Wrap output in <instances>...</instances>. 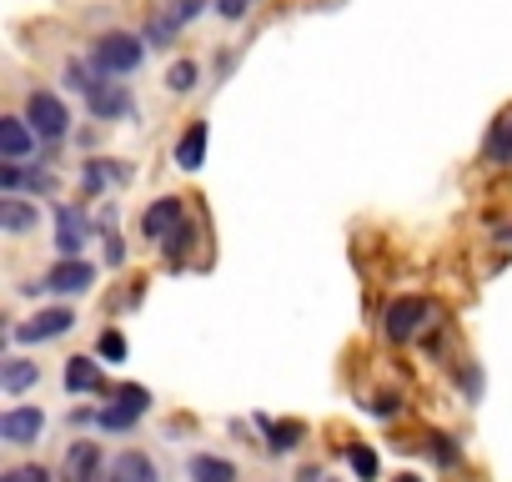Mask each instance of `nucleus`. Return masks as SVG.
Instances as JSON below:
<instances>
[{"instance_id": "nucleus-14", "label": "nucleus", "mask_w": 512, "mask_h": 482, "mask_svg": "<svg viewBox=\"0 0 512 482\" xmlns=\"http://www.w3.org/2000/svg\"><path fill=\"white\" fill-rule=\"evenodd\" d=\"M41 382V362H26V357H11L6 367H0V387H6L11 397H21V392H31Z\"/></svg>"}, {"instance_id": "nucleus-22", "label": "nucleus", "mask_w": 512, "mask_h": 482, "mask_svg": "<svg viewBox=\"0 0 512 482\" xmlns=\"http://www.w3.org/2000/svg\"><path fill=\"white\" fill-rule=\"evenodd\" d=\"M176 31H181V26H171L166 16H156V21L146 26V36H141V41H146V46H156V51H166V46L176 41Z\"/></svg>"}, {"instance_id": "nucleus-24", "label": "nucleus", "mask_w": 512, "mask_h": 482, "mask_svg": "<svg viewBox=\"0 0 512 482\" xmlns=\"http://www.w3.org/2000/svg\"><path fill=\"white\" fill-rule=\"evenodd\" d=\"M347 462H352V472H357L362 482L377 477V452H372V447H347Z\"/></svg>"}, {"instance_id": "nucleus-27", "label": "nucleus", "mask_w": 512, "mask_h": 482, "mask_svg": "<svg viewBox=\"0 0 512 482\" xmlns=\"http://www.w3.org/2000/svg\"><path fill=\"white\" fill-rule=\"evenodd\" d=\"M191 241H196V226H181V231H176V236L166 241V247H161V252H166V257L176 262V257H186V247H191Z\"/></svg>"}, {"instance_id": "nucleus-3", "label": "nucleus", "mask_w": 512, "mask_h": 482, "mask_svg": "<svg viewBox=\"0 0 512 482\" xmlns=\"http://www.w3.org/2000/svg\"><path fill=\"white\" fill-rule=\"evenodd\" d=\"M71 327H76V312H71V307H46V312H36V317L16 322L6 337H11V342H21V347H31V342H56V337H66Z\"/></svg>"}, {"instance_id": "nucleus-33", "label": "nucleus", "mask_w": 512, "mask_h": 482, "mask_svg": "<svg viewBox=\"0 0 512 482\" xmlns=\"http://www.w3.org/2000/svg\"><path fill=\"white\" fill-rule=\"evenodd\" d=\"M106 262H111V267H121V262H126V247H121V236H111V247H106Z\"/></svg>"}, {"instance_id": "nucleus-17", "label": "nucleus", "mask_w": 512, "mask_h": 482, "mask_svg": "<svg viewBox=\"0 0 512 482\" xmlns=\"http://www.w3.org/2000/svg\"><path fill=\"white\" fill-rule=\"evenodd\" d=\"M126 176H131V171H126L121 161H86V166H81V186H86L91 196L106 191L111 181H126Z\"/></svg>"}, {"instance_id": "nucleus-32", "label": "nucleus", "mask_w": 512, "mask_h": 482, "mask_svg": "<svg viewBox=\"0 0 512 482\" xmlns=\"http://www.w3.org/2000/svg\"><path fill=\"white\" fill-rule=\"evenodd\" d=\"M216 11H221L226 21H241V16H246V0H216Z\"/></svg>"}, {"instance_id": "nucleus-23", "label": "nucleus", "mask_w": 512, "mask_h": 482, "mask_svg": "<svg viewBox=\"0 0 512 482\" xmlns=\"http://www.w3.org/2000/svg\"><path fill=\"white\" fill-rule=\"evenodd\" d=\"M196 76H201V66H196V61H176V66L166 71V86H171V91H191V86H196Z\"/></svg>"}, {"instance_id": "nucleus-18", "label": "nucleus", "mask_w": 512, "mask_h": 482, "mask_svg": "<svg viewBox=\"0 0 512 482\" xmlns=\"http://www.w3.org/2000/svg\"><path fill=\"white\" fill-rule=\"evenodd\" d=\"M186 472H191V482H236V467L226 457H211V452H196Z\"/></svg>"}, {"instance_id": "nucleus-28", "label": "nucleus", "mask_w": 512, "mask_h": 482, "mask_svg": "<svg viewBox=\"0 0 512 482\" xmlns=\"http://www.w3.org/2000/svg\"><path fill=\"white\" fill-rule=\"evenodd\" d=\"M101 357L126 362V337H121V332H101Z\"/></svg>"}, {"instance_id": "nucleus-36", "label": "nucleus", "mask_w": 512, "mask_h": 482, "mask_svg": "<svg viewBox=\"0 0 512 482\" xmlns=\"http://www.w3.org/2000/svg\"><path fill=\"white\" fill-rule=\"evenodd\" d=\"M322 482H327V477H322Z\"/></svg>"}, {"instance_id": "nucleus-9", "label": "nucleus", "mask_w": 512, "mask_h": 482, "mask_svg": "<svg viewBox=\"0 0 512 482\" xmlns=\"http://www.w3.org/2000/svg\"><path fill=\"white\" fill-rule=\"evenodd\" d=\"M91 282H96V267L81 262V257H76V262H61V267L46 272V292H56V297H86Z\"/></svg>"}, {"instance_id": "nucleus-25", "label": "nucleus", "mask_w": 512, "mask_h": 482, "mask_svg": "<svg viewBox=\"0 0 512 482\" xmlns=\"http://www.w3.org/2000/svg\"><path fill=\"white\" fill-rule=\"evenodd\" d=\"M201 11H206V0H171L166 21H171V26H186V21H196Z\"/></svg>"}, {"instance_id": "nucleus-35", "label": "nucleus", "mask_w": 512, "mask_h": 482, "mask_svg": "<svg viewBox=\"0 0 512 482\" xmlns=\"http://www.w3.org/2000/svg\"><path fill=\"white\" fill-rule=\"evenodd\" d=\"M397 482H417V477H397Z\"/></svg>"}, {"instance_id": "nucleus-31", "label": "nucleus", "mask_w": 512, "mask_h": 482, "mask_svg": "<svg viewBox=\"0 0 512 482\" xmlns=\"http://www.w3.org/2000/svg\"><path fill=\"white\" fill-rule=\"evenodd\" d=\"M0 186H6V191H16V186H26V171H21L16 161H6V171H0Z\"/></svg>"}, {"instance_id": "nucleus-10", "label": "nucleus", "mask_w": 512, "mask_h": 482, "mask_svg": "<svg viewBox=\"0 0 512 482\" xmlns=\"http://www.w3.org/2000/svg\"><path fill=\"white\" fill-rule=\"evenodd\" d=\"M31 151H36V131H31L26 116H6V121H0V156L21 166Z\"/></svg>"}, {"instance_id": "nucleus-8", "label": "nucleus", "mask_w": 512, "mask_h": 482, "mask_svg": "<svg viewBox=\"0 0 512 482\" xmlns=\"http://www.w3.org/2000/svg\"><path fill=\"white\" fill-rule=\"evenodd\" d=\"M427 317H432V302H422V297H402V302L387 307V337H392V342H412V337L422 332Z\"/></svg>"}, {"instance_id": "nucleus-21", "label": "nucleus", "mask_w": 512, "mask_h": 482, "mask_svg": "<svg viewBox=\"0 0 512 482\" xmlns=\"http://www.w3.org/2000/svg\"><path fill=\"white\" fill-rule=\"evenodd\" d=\"M487 156H492V161H512V116H502V121L492 126V136H487Z\"/></svg>"}, {"instance_id": "nucleus-29", "label": "nucleus", "mask_w": 512, "mask_h": 482, "mask_svg": "<svg viewBox=\"0 0 512 482\" xmlns=\"http://www.w3.org/2000/svg\"><path fill=\"white\" fill-rule=\"evenodd\" d=\"M26 191H36V196H51V191H56V181H51L46 171H26Z\"/></svg>"}, {"instance_id": "nucleus-12", "label": "nucleus", "mask_w": 512, "mask_h": 482, "mask_svg": "<svg viewBox=\"0 0 512 482\" xmlns=\"http://www.w3.org/2000/svg\"><path fill=\"white\" fill-rule=\"evenodd\" d=\"M66 482H101V447L96 442H71V452H66Z\"/></svg>"}, {"instance_id": "nucleus-11", "label": "nucleus", "mask_w": 512, "mask_h": 482, "mask_svg": "<svg viewBox=\"0 0 512 482\" xmlns=\"http://www.w3.org/2000/svg\"><path fill=\"white\" fill-rule=\"evenodd\" d=\"M86 106H91V116H96V121H121V116H131V106H136V101H131V91H126L121 81H106L96 96H86Z\"/></svg>"}, {"instance_id": "nucleus-6", "label": "nucleus", "mask_w": 512, "mask_h": 482, "mask_svg": "<svg viewBox=\"0 0 512 482\" xmlns=\"http://www.w3.org/2000/svg\"><path fill=\"white\" fill-rule=\"evenodd\" d=\"M181 226H186L181 196H161V201H151L146 216H141V231H146V241H156V247H166V241H171Z\"/></svg>"}, {"instance_id": "nucleus-16", "label": "nucleus", "mask_w": 512, "mask_h": 482, "mask_svg": "<svg viewBox=\"0 0 512 482\" xmlns=\"http://www.w3.org/2000/svg\"><path fill=\"white\" fill-rule=\"evenodd\" d=\"M201 161H206V121L186 126V136L176 141V166H181V171H196Z\"/></svg>"}, {"instance_id": "nucleus-15", "label": "nucleus", "mask_w": 512, "mask_h": 482, "mask_svg": "<svg viewBox=\"0 0 512 482\" xmlns=\"http://www.w3.org/2000/svg\"><path fill=\"white\" fill-rule=\"evenodd\" d=\"M106 377H101V362L91 357H71L66 362V392H101Z\"/></svg>"}, {"instance_id": "nucleus-30", "label": "nucleus", "mask_w": 512, "mask_h": 482, "mask_svg": "<svg viewBox=\"0 0 512 482\" xmlns=\"http://www.w3.org/2000/svg\"><path fill=\"white\" fill-rule=\"evenodd\" d=\"M432 457H437L442 467H452V462H457V447H452V437H432Z\"/></svg>"}, {"instance_id": "nucleus-7", "label": "nucleus", "mask_w": 512, "mask_h": 482, "mask_svg": "<svg viewBox=\"0 0 512 482\" xmlns=\"http://www.w3.org/2000/svg\"><path fill=\"white\" fill-rule=\"evenodd\" d=\"M41 432H46L41 407H11L6 417H0V442L6 447H31V442H41Z\"/></svg>"}, {"instance_id": "nucleus-1", "label": "nucleus", "mask_w": 512, "mask_h": 482, "mask_svg": "<svg viewBox=\"0 0 512 482\" xmlns=\"http://www.w3.org/2000/svg\"><path fill=\"white\" fill-rule=\"evenodd\" d=\"M91 61L116 81V76H131L141 61H146V41L141 36H126V31H106L96 46H91Z\"/></svg>"}, {"instance_id": "nucleus-34", "label": "nucleus", "mask_w": 512, "mask_h": 482, "mask_svg": "<svg viewBox=\"0 0 512 482\" xmlns=\"http://www.w3.org/2000/svg\"><path fill=\"white\" fill-rule=\"evenodd\" d=\"M372 412H377V417H397V397H377Z\"/></svg>"}, {"instance_id": "nucleus-13", "label": "nucleus", "mask_w": 512, "mask_h": 482, "mask_svg": "<svg viewBox=\"0 0 512 482\" xmlns=\"http://www.w3.org/2000/svg\"><path fill=\"white\" fill-rule=\"evenodd\" d=\"M106 482H156V462L146 452H121L111 462V477Z\"/></svg>"}, {"instance_id": "nucleus-5", "label": "nucleus", "mask_w": 512, "mask_h": 482, "mask_svg": "<svg viewBox=\"0 0 512 482\" xmlns=\"http://www.w3.org/2000/svg\"><path fill=\"white\" fill-rule=\"evenodd\" d=\"M86 241H91L86 206H56V252H61V262H76Z\"/></svg>"}, {"instance_id": "nucleus-26", "label": "nucleus", "mask_w": 512, "mask_h": 482, "mask_svg": "<svg viewBox=\"0 0 512 482\" xmlns=\"http://www.w3.org/2000/svg\"><path fill=\"white\" fill-rule=\"evenodd\" d=\"M0 482H56V477H51L41 462H26V467H11V472L0 477Z\"/></svg>"}, {"instance_id": "nucleus-2", "label": "nucleus", "mask_w": 512, "mask_h": 482, "mask_svg": "<svg viewBox=\"0 0 512 482\" xmlns=\"http://www.w3.org/2000/svg\"><path fill=\"white\" fill-rule=\"evenodd\" d=\"M26 121H31V131H36L41 141H61V136L71 131V111H66V101L51 96V91H31Z\"/></svg>"}, {"instance_id": "nucleus-19", "label": "nucleus", "mask_w": 512, "mask_h": 482, "mask_svg": "<svg viewBox=\"0 0 512 482\" xmlns=\"http://www.w3.org/2000/svg\"><path fill=\"white\" fill-rule=\"evenodd\" d=\"M36 221H41V211L31 201H16V196L0 201V226H6V231H31Z\"/></svg>"}, {"instance_id": "nucleus-4", "label": "nucleus", "mask_w": 512, "mask_h": 482, "mask_svg": "<svg viewBox=\"0 0 512 482\" xmlns=\"http://www.w3.org/2000/svg\"><path fill=\"white\" fill-rule=\"evenodd\" d=\"M146 407H151V392L146 387H136V382L131 387H116L111 392V407L101 412V427L106 432H131L136 417H146Z\"/></svg>"}, {"instance_id": "nucleus-20", "label": "nucleus", "mask_w": 512, "mask_h": 482, "mask_svg": "<svg viewBox=\"0 0 512 482\" xmlns=\"http://www.w3.org/2000/svg\"><path fill=\"white\" fill-rule=\"evenodd\" d=\"M262 427L272 432V442H267L272 452H292V447H297V442L307 437V427H302V422H282V427H272V422L262 417Z\"/></svg>"}]
</instances>
